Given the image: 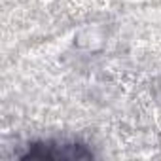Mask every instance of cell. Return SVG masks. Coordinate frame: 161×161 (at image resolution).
I'll return each instance as SVG.
<instances>
[{"label": "cell", "mask_w": 161, "mask_h": 161, "mask_svg": "<svg viewBox=\"0 0 161 161\" xmlns=\"http://www.w3.org/2000/svg\"><path fill=\"white\" fill-rule=\"evenodd\" d=\"M19 159H36V161H80V159H93L95 153L91 148L78 140H32L25 146V152L17 153Z\"/></svg>", "instance_id": "obj_1"}]
</instances>
